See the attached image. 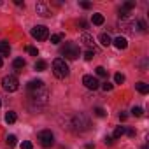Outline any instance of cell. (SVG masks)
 <instances>
[{
    "label": "cell",
    "instance_id": "3957f363",
    "mask_svg": "<svg viewBox=\"0 0 149 149\" xmlns=\"http://www.w3.org/2000/svg\"><path fill=\"white\" fill-rule=\"evenodd\" d=\"M72 126H74V130H77V132H84V130L90 128V119L84 114H76L72 118Z\"/></svg>",
    "mask_w": 149,
    "mask_h": 149
},
{
    "label": "cell",
    "instance_id": "d590c367",
    "mask_svg": "<svg viewBox=\"0 0 149 149\" xmlns=\"http://www.w3.org/2000/svg\"><path fill=\"white\" fill-rule=\"evenodd\" d=\"M119 119L125 121V119H126V114H125V112H119Z\"/></svg>",
    "mask_w": 149,
    "mask_h": 149
},
{
    "label": "cell",
    "instance_id": "7c38bea8",
    "mask_svg": "<svg viewBox=\"0 0 149 149\" xmlns=\"http://www.w3.org/2000/svg\"><path fill=\"white\" fill-rule=\"evenodd\" d=\"M9 53H11V46H9V42L2 40V42H0V58H2V56H9Z\"/></svg>",
    "mask_w": 149,
    "mask_h": 149
},
{
    "label": "cell",
    "instance_id": "5b68a950",
    "mask_svg": "<svg viewBox=\"0 0 149 149\" xmlns=\"http://www.w3.org/2000/svg\"><path fill=\"white\" fill-rule=\"evenodd\" d=\"M37 139H39V142H40L42 147H51L54 144V135H53L51 130H40L39 135H37Z\"/></svg>",
    "mask_w": 149,
    "mask_h": 149
},
{
    "label": "cell",
    "instance_id": "d4e9b609",
    "mask_svg": "<svg viewBox=\"0 0 149 149\" xmlns=\"http://www.w3.org/2000/svg\"><path fill=\"white\" fill-rule=\"evenodd\" d=\"M114 81L118 83V84H121V83H125V76H123V74H116V76H114Z\"/></svg>",
    "mask_w": 149,
    "mask_h": 149
},
{
    "label": "cell",
    "instance_id": "8992f818",
    "mask_svg": "<svg viewBox=\"0 0 149 149\" xmlns=\"http://www.w3.org/2000/svg\"><path fill=\"white\" fill-rule=\"evenodd\" d=\"M2 88H4L6 91H9V93L16 91V90L19 88V81H18V77H16V76H6V77L2 79Z\"/></svg>",
    "mask_w": 149,
    "mask_h": 149
},
{
    "label": "cell",
    "instance_id": "6da1fadb",
    "mask_svg": "<svg viewBox=\"0 0 149 149\" xmlns=\"http://www.w3.org/2000/svg\"><path fill=\"white\" fill-rule=\"evenodd\" d=\"M61 54L67 58V60H77L79 54H81V49L77 44H74V42H65V46L61 47ZM63 58V60H65Z\"/></svg>",
    "mask_w": 149,
    "mask_h": 149
},
{
    "label": "cell",
    "instance_id": "4dcf8cb0",
    "mask_svg": "<svg viewBox=\"0 0 149 149\" xmlns=\"http://www.w3.org/2000/svg\"><path fill=\"white\" fill-rule=\"evenodd\" d=\"M21 149H33V146H32V142H28V140H25V142L21 144Z\"/></svg>",
    "mask_w": 149,
    "mask_h": 149
},
{
    "label": "cell",
    "instance_id": "8fae6325",
    "mask_svg": "<svg viewBox=\"0 0 149 149\" xmlns=\"http://www.w3.org/2000/svg\"><path fill=\"white\" fill-rule=\"evenodd\" d=\"M112 44H114L118 49H126V47H128V42H126L125 37H116V39L112 40Z\"/></svg>",
    "mask_w": 149,
    "mask_h": 149
},
{
    "label": "cell",
    "instance_id": "44dd1931",
    "mask_svg": "<svg viewBox=\"0 0 149 149\" xmlns=\"http://www.w3.org/2000/svg\"><path fill=\"white\" fill-rule=\"evenodd\" d=\"M6 121L11 125V123H16V112H13V111H9L7 114H6Z\"/></svg>",
    "mask_w": 149,
    "mask_h": 149
},
{
    "label": "cell",
    "instance_id": "2e32d148",
    "mask_svg": "<svg viewBox=\"0 0 149 149\" xmlns=\"http://www.w3.org/2000/svg\"><path fill=\"white\" fill-rule=\"evenodd\" d=\"M42 86H44V83H42L40 79H32V81L28 83V90H32V91H33V90H39V88H42Z\"/></svg>",
    "mask_w": 149,
    "mask_h": 149
},
{
    "label": "cell",
    "instance_id": "30bf717a",
    "mask_svg": "<svg viewBox=\"0 0 149 149\" xmlns=\"http://www.w3.org/2000/svg\"><path fill=\"white\" fill-rule=\"evenodd\" d=\"M35 9H37V14H40V16H44V18H49V16H51V9H49L44 2H37Z\"/></svg>",
    "mask_w": 149,
    "mask_h": 149
},
{
    "label": "cell",
    "instance_id": "484cf974",
    "mask_svg": "<svg viewBox=\"0 0 149 149\" xmlns=\"http://www.w3.org/2000/svg\"><path fill=\"white\" fill-rule=\"evenodd\" d=\"M112 88H114V86H112V84H111L109 81H105V83H102V90H104V91H111Z\"/></svg>",
    "mask_w": 149,
    "mask_h": 149
},
{
    "label": "cell",
    "instance_id": "ffe728a7",
    "mask_svg": "<svg viewBox=\"0 0 149 149\" xmlns=\"http://www.w3.org/2000/svg\"><path fill=\"white\" fill-rule=\"evenodd\" d=\"M126 133V128L125 126H118L116 130H114V135H112V139H119V137H123Z\"/></svg>",
    "mask_w": 149,
    "mask_h": 149
},
{
    "label": "cell",
    "instance_id": "836d02e7",
    "mask_svg": "<svg viewBox=\"0 0 149 149\" xmlns=\"http://www.w3.org/2000/svg\"><path fill=\"white\" fill-rule=\"evenodd\" d=\"M79 26H81V28H86V26H88V23H86L84 19H79Z\"/></svg>",
    "mask_w": 149,
    "mask_h": 149
},
{
    "label": "cell",
    "instance_id": "7a4b0ae2",
    "mask_svg": "<svg viewBox=\"0 0 149 149\" xmlns=\"http://www.w3.org/2000/svg\"><path fill=\"white\" fill-rule=\"evenodd\" d=\"M53 72H54V76L58 79H65L68 76V65L63 58H56L53 61Z\"/></svg>",
    "mask_w": 149,
    "mask_h": 149
},
{
    "label": "cell",
    "instance_id": "7402d4cb",
    "mask_svg": "<svg viewBox=\"0 0 149 149\" xmlns=\"http://www.w3.org/2000/svg\"><path fill=\"white\" fill-rule=\"evenodd\" d=\"M16 142H18L16 135H7V144H9L11 147H14V146H16Z\"/></svg>",
    "mask_w": 149,
    "mask_h": 149
},
{
    "label": "cell",
    "instance_id": "4316f807",
    "mask_svg": "<svg viewBox=\"0 0 149 149\" xmlns=\"http://www.w3.org/2000/svg\"><path fill=\"white\" fill-rule=\"evenodd\" d=\"M142 112H144V111H142V107H133V109H132V114H133V116H137V118H139V116H142Z\"/></svg>",
    "mask_w": 149,
    "mask_h": 149
},
{
    "label": "cell",
    "instance_id": "cb8c5ba5",
    "mask_svg": "<svg viewBox=\"0 0 149 149\" xmlns=\"http://www.w3.org/2000/svg\"><path fill=\"white\" fill-rule=\"evenodd\" d=\"M97 76H100V77H105V76H107V70H105L104 67H97Z\"/></svg>",
    "mask_w": 149,
    "mask_h": 149
},
{
    "label": "cell",
    "instance_id": "1f68e13d",
    "mask_svg": "<svg viewBox=\"0 0 149 149\" xmlns=\"http://www.w3.org/2000/svg\"><path fill=\"white\" fill-rule=\"evenodd\" d=\"M28 53H30L32 56H37V54H39V51H37V47H32V46L28 47Z\"/></svg>",
    "mask_w": 149,
    "mask_h": 149
},
{
    "label": "cell",
    "instance_id": "d6a6232c",
    "mask_svg": "<svg viewBox=\"0 0 149 149\" xmlns=\"http://www.w3.org/2000/svg\"><path fill=\"white\" fill-rule=\"evenodd\" d=\"M81 7H83V9H90L91 4H90V2H81Z\"/></svg>",
    "mask_w": 149,
    "mask_h": 149
},
{
    "label": "cell",
    "instance_id": "277c9868",
    "mask_svg": "<svg viewBox=\"0 0 149 149\" xmlns=\"http://www.w3.org/2000/svg\"><path fill=\"white\" fill-rule=\"evenodd\" d=\"M47 98H49V93H47V90H46L44 86L32 91V100H33L37 105H46V104H47Z\"/></svg>",
    "mask_w": 149,
    "mask_h": 149
},
{
    "label": "cell",
    "instance_id": "9c48e42d",
    "mask_svg": "<svg viewBox=\"0 0 149 149\" xmlns=\"http://www.w3.org/2000/svg\"><path fill=\"white\" fill-rule=\"evenodd\" d=\"M81 40L90 47V51H93V53H97V51H98V49H97V46H95V39H93L90 33H83V35H81Z\"/></svg>",
    "mask_w": 149,
    "mask_h": 149
},
{
    "label": "cell",
    "instance_id": "e0dca14e",
    "mask_svg": "<svg viewBox=\"0 0 149 149\" xmlns=\"http://www.w3.org/2000/svg\"><path fill=\"white\" fill-rule=\"evenodd\" d=\"M33 68H35L37 72H44V70L47 68V63H46L44 60H37V61H35V65H33Z\"/></svg>",
    "mask_w": 149,
    "mask_h": 149
},
{
    "label": "cell",
    "instance_id": "8d00e7d4",
    "mask_svg": "<svg viewBox=\"0 0 149 149\" xmlns=\"http://www.w3.org/2000/svg\"><path fill=\"white\" fill-rule=\"evenodd\" d=\"M126 133H128V135H130V137H135V130H128V132H126Z\"/></svg>",
    "mask_w": 149,
    "mask_h": 149
},
{
    "label": "cell",
    "instance_id": "ac0fdd59",
    "mask_svg": "<svg viewBox=\"0 0 149 149\" xmlns=\"http://www.w3.org/2000/svg\"><path fill=\"white\" fill-rule=\"evenodd\" d=\"M135 88H137V91H139V93H142V95L149 93V86H147L146 83H142V81H140V83H137V84H135Z\"/></svg>",
    "mask_w": 149,
    "mask_h": 149
},
{
    "label": "cell",
    "instance_id": "603a6c76",
    "mask_svg": "<svg viewBox=\"0 0 149 149\" xmlns=\"http://www.w3.org/2000/svg\"><path fill=\"white\" fill-rule=\"evenodd\" d=\"M61 39H63V35H61V33H54V35H51V42H53V44H58Z\"/></svg>",
    "mask_w": 149,
    "mask_h": 149
},
{
    "label": "cell",
    "instance_id": "4fadbf2b",
    "mask_svg": "<svg viewBox=\"0 0 149 149\" xmlns=\"http://www.w3.org/2000/svg\"><path fill=\"white\" fill-rule=\"evenodd\" d=\"M121 28H123L125 32L135 33V30H137V23H135V21H133V23H126V21H121Z\"/></svg>",
    "mask_w": 149,
    "mask_h": 149
},
{
    "label": "cell",
    "instance_id": "f546056e",
    "mask_svg": "<svg viewBox=\"0 0 149 149\" xmlns=\"http://www.w3.org/2000/svg\"><path fill=\"white\" fill-rule=\"evenodd\" d=\"M95 114L100 116V118H104V116H105V111H104L102 107H97V109H95Z\"/></svg>",
    "mask_w": 149,
    "mask_h": 149
},
{
    "label": "cell",
    "instance_id": "52a82bcc",
    "mask_svg": "<svg viewBox=\"0 0 149 149\" xmlns=\"http://www.w3.org/2000/svg\"><path fill=\"white\" fill-rule=\"evenodd\" d=\"M32 37L37 39V40H46V39H49V30H47V26H44V25L33 26V28H32Z\"/></svg>",
    "mask_w": 149,
    "mask_h": 149
},
{
    "label": "cell",
    "instance_id": "83f0119b",
    "mask_svg": "<svg viewBox=\"0 0 149 149\" xmlns=\"http://www.w3.org/2000/svg\"><path fill=\"white\" fill-rule=\"evenodd\" d=\"M133 7H135V2H125V6H123L125 11H132Z\"/></svg>",
    "mask_w": 149,
    "mask_h": 149
},
{
    "label": "cell",
    "instance_id": "e575fe53",
    "mask_svg": "<svg viewBox=\"0 0 149 149\" xmlns=\"http://www.w3.org/2000/svg\"><path fill=\"white\" fill-rule=\"evenodd\" d=\"M105 144H109V146L114 144V139H112V137H105Z\"/></svg>",
    "mask_w": 149,
    "mask_h": 149
},
{
    "label": "cell",
    "instance_id": "f35d334b",
    "mask_svg": "<svg viewBox=\"0 0 149 149\" xmlns=\"http://www.w3.org/2000/svg\"><path fill=\"white\" fill-rule=\"evenodd\" d=\"M2 63H4V61H2V58H0V67H2Z\"/></svg>",
    "mask_w": 149,
    "mask_h": 149
},
{
    "label": "cell",
    "instance_id": "74e56055",
    "mask_svg": "<svg viewBox=\"0 0 149 149\" xmlns=\"http://www.w3.org/2000/svg\"><path fill=\"white\" fill-rule=\"evenodd\" d=\"M86 149H93V146H91V144H88V146H86Z\"/></svg>",
    "mask_w": 149,
    "mask_h": 149
},
{
    "label": "cell",
    "instance_id": "5bb4252c",
    "mask_svg": "<svg viewBox=\"0 0 149 149\" xmlns=\"http://www.w3.org/2000/svg\"><path fill=\"white\" fill-rule=\"evenodd\" d=\"M98 40H100V44H102V46H105V47L112 44V39H111V35H109V33H102V35L98 37Z\"/></svg>",
    "mask_w": 149,
    "mask_h": 149
},
{
    "label": "cell",
    "instance_id": "f1b7e54d",
    "mask_svg": "<svg viewBox=\"0 0 149 149\" xmlns=\"http://www.w3.org/2000/svg\"><path fill=\"white\" fill-rule=\"evenodd\" d=\"M93 54H95V53H93V51H90V49H88V51H86V53H84V60H86V61H90V60H93Z\"/></svg>",
    "mask_w": 149,
    "mask_h": 149
},
{
    "label": "cell",
    "instance_id": "ab89813d",
    "mask_svg": "<svg viewBox=\"0 0 149 149\" xmlns=\"http://www.w3.org/2000/svg\"><path fill=\"white\" fill-rule=\"evenodd\" d=\"M0 105H2V102H0Z\"/></svg>",
    "mask_w": 149,
    "mask_h": 149
},
{
    "label": "cell",
    "instance_id": "9a60e30c",
    "mask_svg": "<svg viewBox=\"0 0 149 149\" xmlns=\"http://www.w3.org/2000/svg\"><path fill=\"white\" fill-rule=\"evenodd\" d=\"M25 65H26V61H25L23 58H14V61H13V67H14V70H16V72H19Z\"/></svg>",
    "mask_w": 149,
    "mask_h": 149
},
{
    "label": "cell",
    "instance_id": "ba28073f",
    "mask_svg": "<svg viewBox=\"0 0 149 149\" xmlns=\"http://www.w3.org/2000/svg\"><path fill=\"white\" fill-rule=\"evenodd\" d=\"M83 84L88 88V90H98L100 88V83L95 76H84L83 77Z\"/></svg>",
    "mask_w": 149,
    "mask_h": 149
},
{
    "label": "cell",
    "instance_id": "d6986e66",
    "mask_svg": "<svg viewBox=\"0 0 149 149\" xmlns=\"http://www.w3.org/2000/svg\"><path fill=\"white\" fill-rule=\"evenodd\" d=\"M91 19H93V25H97V26L104 25V21H105V19H104V16H102V14H98V13H97V14H93V18H91Z\"/></svg>",
    "mask_w": 149,
    "mask_h": 149
}]
</instances>
